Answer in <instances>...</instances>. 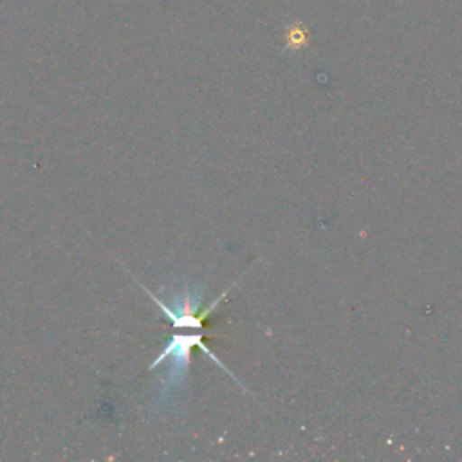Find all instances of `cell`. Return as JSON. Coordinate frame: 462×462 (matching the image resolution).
I'll list each match as a JSON object with an SVG mask.
<instances>
[{
  "label": "cell",
  "instance_id": "1",
  "mask_svg": "<svg viewBox=\"0 0 462 462\" xmlns=\"http://www.w3.org/2000/svg\"><path fill=\"white\" fill-rule=\"evenodd\" d=\"M202 330H193L191 334L188 332H175L171 336V339L162 346V352L155 357V361L150 363L148 370L157 368L159 365L168 361V368L164 374V381H162V399H170V395L177 390L182 388L186 375H188V368H189V357H191V348L199 346L204 354H208L220 368H224L229 375L231 372L218 361V357L208 348L204 346V343L200 341Z\"/></svg>",
  "mask_w": 462,
  "mask_h": 462
},
{
  "label": "cell",
  "instance_id": "3",
  "mask_svg": "<svg viewBox=\"0 0 462 462\" xmlns=\"http://www.w3.org/2000/svg\"><path fill=\"white\" fill-rule=\"evenodd\" d=\"M289 42L294 45V47H300V45H303L305 43V40H307V32L301 29V27H292L291 31H289Z\"/></svg>",
  "mask_w": 462,
  "mask_h": 462
},
{
  "label": "cell",
  "instance_id": "2",
  "mask_svg": "<svg viewBox=\"0 0 462 462\" xmlns=\"http://www.w3.org/2000/svg\"><path fill=\"white\" fill-rule=\"evenodd\" d=\"M146 294L155 301V305L164 312V316L171 321V325L175 328H180V330H202V321L206 316H209V312L224 300L226 292L220 294L217 300L211 301V305L208 309H204L200 314L197 312L200 309V301H202V294L204 291L202 289H189L186 287L180 294H175L168 303H164L162 300H159L155 294H152L146 287H144Z\"/></svg>",
  "mask_w": 462,
  "mask_h": 462
}]
</instances>
